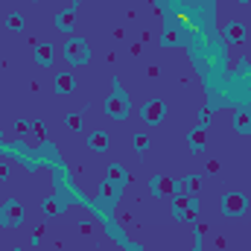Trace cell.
Wrapping results in <instances>:
<instances>
[{
  "label": "cell",
  "mask_w": 251,
  "mask_h": 251,
  "mask_svg": "<svg viewBox=\"0 0 251 251\" xmlns=\"http://www.w3.org/2000/svg\"><path fill=\"white\" fill-rule=\"evenodd\" d=\"M105 114L111 120H126L131 114V100H128L126 88L120 85V79H114V88H111V94L105 100Z\"/></svg>",
  "instance_id": "1"
},
{
  "label": "cell",
  "mask_w": 251,
  "mask_h": 251,
  "mask_svg": "<svg viewBox=\"0 0 251 251\" xmlns=\"http://www.w3.org/2000/svg\"><path fill=\"white\" fill-rule=\"evenodd\" d=\"M62 56L67 59V64H88V62H91V47H88V41H85V38L73 35V38H67V41H64Z\"/></svg>",
  "instance_id": "2"
},
{
  "label": "cell",
  "mask_w": 251,
  "mask_h": 251,
  "mask_svg": "<svg viewBox=\"0 0 251 251\" xmlns=\"http://www.w3.org/2000/svg\"><path fill=\"white\" fill-rule=\"evenodd\" d=\"M24 222V204L18 199H6L0 204V225L3 228H18Z\"/></svg>",
  "instance_id": "3"
},
{
  "label": "cell",
  "mask_w": 251,
  "mask_h": 251,
  "mask_svg": "<svg viewBox=\"0 0 251 251\" xmlns=\"http://www.w3.org/2000/svg\"><path fill=\"white\" fill-rule=\"evenodd\" d=\"M149 190H152V196H178L181 193V181L173 178V176H155L149 181Z\"/></svg>",
  "instance_id": "4"
},
{
  "label": "cell",
  "mask_w": 251,
  "mask_h": 251,
  "mask_svg": "<svg viewBox=\"0 0 251 251\" xmlns=\"http://www.w3.org/2000/svg\"><path fill=\"white\" fill-rule=\"evenodd\" d=\"M249 207V199L243 193H225L222 196V213L225 216H243Z\"/></svg>",
  "instance_id": "5"
},
{
  "label": "cell",
  "mask_w": 251,
  "mask_h": 251,
  "mask_svg": "<svg viewBox=\"0 0 251 251\" xmlns=\"http://www.w3.org/2000/svg\"><path fill=\"white\" fill-rule=\"evenodd\" d=\"M164 111H167V105H164V100H149V102H143L140 105V120L143 123H158V120H164Z\"/></svg>",
  "instance_id": "6"
},
{
  "label": "cell",
  "mask_w": 251,
  "mask_h": 251,
  "mask_svg": "<svg viewBox=\"0 0 251 251\" xmlns=\"http://www.w3.org/2000/svg\"><path fill=\"white\" fill-rule=\"evenodd\" d=\"M108 146H111V137L102 128H97V131L88 134V149L91 152H108Z\"/></svg>",
  "instance_id": "7"
},
{
  "label": "cell",
  "mask_w": 251,
  "mask_h": 251,
  "mask_svg": "<svg viewBox=\"0 0 251 251\" xmlns=\"http://www.w3.org/2000/svg\"><path fill=\"white\" fill-rule=\"evenodd\" d=\"M41 210H44V216H59L67 210V201L59 199V196H47L44 201H41Z\"/></svg>",
  "instance_id": "8"
},
{
  "label": "cell",
  "mask_w": 251,
  "mask_h": 251,
  "mask_svg": "<svg viewBox=\"0 0 251 251\" xmlns=\"http://www.w3.org/2000/svg\"><path fill=\"white\" fill-rule=\"evenodd\" d=\"M187 143H190V149L193 152H204V146H207V137H204V128H190L187 131Z\"/></svg>",
  "instance_id": "9"
},
{
  "label": "cell",
  "mask_w": 251,
  "mask_h": 251,
  "mask_svg": "<svg viewBox=\"0 0 251 251\" xmlns=\"http://www.w3.org/2000/svg\"><path fill=\"white\" fill-rule=\"evenodd\" d=\"M225 41H231V44L246 41V26H243L240 21H231V24L225 26Z\"/></svg>",
  "instance_id": "10"
},
{
  "label": "cell",
  "mask_w": 251,
  "mask_h": 251,
  "mask_svg": "<svg viewBox=\"0 0 251 251\" xmlns=\"http://www.w3.org/2000/svg\"><path fill=\"white\" fill-rule=\"evenodd\" d=\"M234 128L240 131V134H251V108H240L237 111V117H234Z\"/></svg>",
  "instance_id": "11"
},
{
  "label": "cell",
  "mask_w": 251,
  "mask_h": 251,
  "mask_svg": "<svg viewBox=\"0 0 251 251\" xmlns=\"http://www.w3.org/2000/svg\"><path fill=\"white\" fill-rule=\"evenodd\" d=\"M56 59V50H53V44H38L35 47V62L41 64V67H50Z\"/></svg>",
  "instance_id": "12"
},
{
  "label": "cell",
  "mask_w": 251,
  "mask_h": 251,
  "mask_svg": "<svg viewBox=\"0 0 251 251\" xmlns=\"http://www.w3.org/2000/svg\"><path fill=\"white\" fill-rule=\"evenodd\" d=\"M76 12H79V9H64L62 15H56V26L64 29V32H70L73 24H76Z\"/></svg>",
  "instance_id": "13"
},
{
  "label": "cell",
  "mask_w": 251,
  "mask_h": 251,
  "mask_svg": "<svg viewBox=\"0 0 251 251\" xmlns=\"http://www.w3.org/2000/svg\"><path fill=\"white\" fill-rule=\"evenodd\" d=\"M56 91H59V94H70V91H76V79H73L70 73H59V76H56Z\"/></svg>",
  "instance_id": "14"
},
{
  "label": "cell",
  "mask_w": 251,
  "mask_h": 251,
  "mask_svg": "<svg viewBox=\"0 0 251 251\" xmlns=\"http://www.w3.org/2000/svg\"><path fill=\"white\" fill-rule=\"evenodd\" d=\"M190 204H193V196H187V193H178V196L173 199V210H176V216H178V219L184 216V210H187Z\"/></svg>",
  "instance_id": "15"
},
{
  "label": "cell",
  "mask_w": 251,
  "mask_h": 251,
  "mask_svg": "<svg viewBox=\"0 0 251 251\" xmlns=\"http://www.w3.org/2000/svg\"><path fill=\"white\" fill-rule=\"evenodd\" d=\"M108 181H114L117 187L126 184V170L120 167V164H111V167H108Z\"/></svg>",
  "instance_id": "16"
},
{
  "label": "cell",
  "mask_w": 251,
  "mask_h": 251,
  "mask_svg": "<svg viewBox=\"0 0 251 251\" xmlns=\"http://www.w3.org/2000/svg\"><path fill=\"white\" fill-rule=\"evenodd\" d=\"M6 29H12V32H21V29H24V15H21V12H12V15H6Z\"/></svg>",
  "instance_id": "17"
},
{
  "label": "cell",
  "mask_w": 251,
  "mask_h": 251,
  "mask_svg": "<svg viewBox=\"0 0 251 251\" xmlns=\"http://www.w3.org/2000/svg\"><path fill=\"white\" fill-rule=\"evenodd\" d=\"M117 193H120V187H117L114 181H108V178L100 184V196H105L108 201H114V199H117Z\"/></svg>",
  "instance_id": "18"
},
{
  "label": "cell",
  "mask_w": 251,
  "mask_h": 251,
  "mask_svg": "<svg viewBox=\"0 0 251 251\" xmlns=\"http://www.w3.org/2000/svg\"><path fill=\"white\" fill-rule=\"evenodd\" d=\"M131 146H134V152H146V149H149V137H146V131H134Z\"/></svg>",
  "instance_id": "19"
},
{
  "label": "cell",
  "mask_w": 251,
  "mask_h": 251,
  "mask_svg": "<svg viewBox=\"0 0 251 251\" xmlns=\"http://www.w3.org/2000/svg\"><path fill=\"white\" fill-rule=\"evenodd\" d=\"M64 123H67L70 131H82V114H79V111H70V114L64 117Z\"/></svg>",
  "instance_id": "20"
},
{
  "label": "cell",
  "mask_w": 251,
  "mask_h": 251,
  "mask_svg": "<svg viewBox=\"0 0 251 251\" xmlns=\"http://www.w3.org/2000/svg\"><path fill=\"white\" fill-rule=\"evenodd\" d=\"M181 187H187V190H199V178H196V176H187V178L181 181Z\"/></svg>",
  "instance_id": "21"
},
{
  "label": "cell",
  "mask_w": 251,
  "mask_h": 251,
  "mask_svg": "<svg viewBox=\"0 0 251 251\" xmlns=\"http://www.w3.org/2000/svg\"><path fill=\"white\" fill-rule=\"evenodd\" d=\"M6 178H9V164L0 161V181H6Z\"/></svg>",
  "instance_id": "22"
},
{
  "label": "cell",
  "mask_w": 251,
  "mask_h": 251,
  "mask_svg": "<svg viewBox=\"0 0 251 251\" xmlns=\"http://www.w3.org/2000/svg\"><path fill=\"white\" fill-rule=\"evenodd\" d=\"M207 117H210V114H207V108H204V111H201V114H199V128H204V123H207Z\"/></svg>",
  "instance_id": "23"
},
{
  "label": "cell",
  "mask_w": 251,
  "mask_h": 251,
  "mask_svg": "<svg viewBox=\"0 0 251 251\" xmlns=\"http://www.w3.org/2000/svg\"><path fill=\"white\" fill-rule=\"evenodd\" d=\"M15 128H18V131H21V134H24V131H26V128H29V123H26V120H18V126H15Z\"/></svg>",
  "instance_id": "24"
},
{
  "label": "cell",
  "mask_w": 251,
  "mask_h": 251,
  "mask_svg": "<svg viewBox=\"0 0 251 251\" xmlns=\"http://www.w3.org/2000/svg\"><path fill=\"white\" fill-rule=\"evenodd\" d=\"M70 3H73V9H79V6H82L85 0H70Z\"/></svg>",
  "instance_id": "25"
},
{
  "label": "cell",
  "mask_w": 251,
  "mask_h": 251,
  "mask_svg": "<svg viewBox=\"0 0 251 251\" xmlns=\"http://www.w3.org/2000/svg\"><path fill=\"white\" fill-rule=\"evenodd\" d=\"M243 3H246V0H243Z\"/></svg>",
  "instance_id": "26"
}]
</instances>
